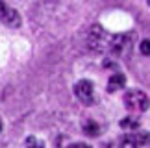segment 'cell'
Masks as SVG:
<instances>
[{"label":"cell","mask_w":150,"mask_h":148,"mask_svg":"<svg viewBox=\"0 0 150 148\" xmlns=\"http://www.w3.org/2000/svg\"><path fill=\"white\" fill-rule=\"evenodd\" d=\"M124 106H126V109H130L134 113H143V111H146L150 107V98L146 96V93H143V91L132 89L124 96Z\"/></svg>","instance_id":"cell-1"},{"label":"cell","mask_w":150,"mask_h":148,"mask_svg":"<svg viewBox=\"0 0 150 148\" xmlns=\"http://www.w3.org/2000/svg\"><path fill=\"white\" fill-rule=\"evenodd\" d=\"M89 48L96 50V52H108L109 43H111V35L104 30L102 26H93L89 32Z\"/></svg>","instance_id":"cell-2"},{"label":"cell","mask_w":150,"mask_h":148,"mask_svg":"<svg viewBox=\"0 0 150 148\" xmlns=\"http://www.w3.org/2000/svg\"><path fill=\"white\" fill-rule=\"evenodd\" d=\"M74 94H76V98L85 106H93L96 102L95 87H93V83H91L89 80H82V82H78L74 85Z\"/></svg>","instance_id":"cell-3"},{"label":"cell","mask_w":150,"mask_h":148,"mask_svg":"<svg viewBox=\"0 0 150 148\" xmlns=\"http://www.w3.org/2000/svg\"><path fill=\"white\" fill-rule=\"evenodd\" d=\"M150 144V133L148 132H137V133H128L126 137L120 141L122 148H139Z\"/></svg>","instance_id":"cell-4"},{"label":"cell","mask_w":150,"mask_h":148,"mask_svg":"<svg viewBox=\"0 0 150 148\" xmlns=\"http://www.w3.org/2000/svg\"><path fill=\"white\" fill-rule=\"evenodd\" d=\"M130 47V35H111V43H109V50L108 52L111 56H122L126 52V48Z\"/></svg>","instance_id":"cell-5"},{"label":"cell","mask_w":150,"mask_h":148,"mask_svg":"<svg viewBox=\"0 0 150 148\" xmlns=\"http://www.w3.org/2000/svg\"><path fill=\"white\" fill-rule=\"evenodd\" d=\"M126 85V76L124 74H111V78H109V82H108V91L109 93H113V91H119V89H122Z\"/></svg>","instance_id":"cell-6"},{"label":"cell","mask_w":150,"mask_h":148,"mask_svg":"<svg viewBox=\"0 0 150 148\" xmlns=\"http://www.w3.org/2000/svg\"><path fill=\"white\" fill-rule=\"evenodd\" d=\"M2 22H6L8 26H19L21 24V17H19V13H17L15 9H8V13L4 15V19H2Z\"/></svg>","instance_id":"cell-7"},{"label":"cell","mask_w":150,"mask_h":148,"mask_svg":"<svg viewBox=\"0 0 150 148\" xmlns=\"http://www.w3.org/2000/svg\"><path fill=\"white\" fill-rule=\"evenodd\" d=\"M120 128H124V130H137V128H139V118L126 117V118L120 121Z\"/></svg>","instance_id":"cell-8"},{"label":"cell","mask_w":150,"mask_h":148,"mask_svg":"<svg viewBox=\"0 0 150 148\" xmlns=\"http://www.w3.org/2000/svg\"><path fill=\"white\" fill-rule=\"evenodd\" d=\"M83 132H85V135H89V137H95V135H98V124L95 121H87L83 124Z\"/></svg>","instance_id":"cell-9"},{"label":"cell","mask_w":150,"mask_h":148,"mask_svg":"<svg viewBox=\"0 0 150 148\" xmlns=\"http://www.w3.org/2000/svg\"><path fill=\"white\" fill-rule=\"evenodd\" d=\"M24 144H26V148H43V143L35 137H28Z\"/></svg>","instance_id":"cell-10"},{"label":"cell","mask_w":150,"mask_h":148,"mask_svg":"<svg viewBox=\"0 0 150 148\" xmlns=\"http://www.w3.org/2000/svg\"><path fill=\"white\" fill-rule=\"evenodd\" d=\"M139 50H141V54H143V56H150V39H145V41H141Z\"/></svg>","instance_id":"cell-11"},{"label":"cell","mask_w":150,"mask_h":148,"mask_svg":"<svg viewBox=\"0 0 150 148\" xmlns=\"http://www.w3.org/2000/svg\"><path fill=\"white\" fill-rule=\"evenodd\" d=\"M8 9H9V8L2 2V0H0V20H2V19H4V15L8 13Z\"/></svg>","instance_id":"cell-12"},{"label":"cell","mask_w":150,"mask_h":148,"mask_svg":"<svg viewBox=\"0 0 150 148\" xmlns=\"http://www.w3.org/2000/svg\"><path fill=\"white\" fill-rule=\"evenodd\" d=\"M69 148H89L87 144H83V143H74V144H71Z\"/></svg>","instance_id":"cell-13"},{"label":"cell","mask_w":150,"mask_h":148,"mask_svg":"<svg viewBox=\"0 0 150 148\" xmlns=\"http://www.w3.org/2000/svg\"><path fill=\"white\" fill-rule=\"evenodd\" d=\"M0 132H2V122H0Z\"/></svg>","instance_id":"cell-14"},{"label":"cell","mask_w":150,"mask_h":148,"mask_svg":"<svg viewBox=\"0 0 150 148\" xmlns=\"http://www.w3.org/2000/svg\"><path fill=\"white\" fill-rule=\"evenodd\" d=\"M146 4H148V6H150V0H146Z\"/></svg>","instance_id":"cell-15"}]
</instances>
